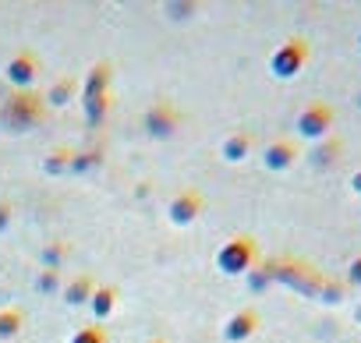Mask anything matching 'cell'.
Instances as JSON below:
<instances>
[{
    "mask_svg": "<svg viewBox=\"0 0 361 343\" xmlns=\"http://www.w3.org/2000/svg\"><path fill=\"white\" fill-rule=\"evenodd\" d=\"M202 213H206V199H202L199 188L177 192V195L170 199V206H166V216H170V223H177V227H192Z\"/></svg>",
    "mask_w": 361,
    "mask_h": 343,
    "instance_id": "6",
    "label": "cell"
},
{
    "mask_svg": "<svg viewBox=\"0 0 361 343\" xmlns=\"http://www.w3.org/2000/svg\"><path fill=\"white\" fill-rule=\"evenodd\" d=\"M347 283H350V287H361V255L347 266Z\"/></svg>",
    "mask_w": 361,
    "mask_h": 343,
    "instance_id": "24",
    "label": "cell"
},
{
    "mask_svg": "<svg viewBox=\"0 0 361 343\" xmlns=\"http://www.w3.org/2000/svg\"><path fill=\"white\" fill-rule=\"evenodd\" d=\"M357 46H361V32H357Z\"/></svg>",
    "mask_w": 361,
    "mask_h": 343,
    "instance_id": "32",
    "label": "cell"
},
{
    "mask_svg": "<svg viewBox=\"0 0 361 343\" xmlns=\"http://www.w3.org/2000/svg\"><path fill=\"white\" fill-rule=\"evenodd\" d=\"M25 325V311L22 308H0V339H15Z\"/></svg>",
    "mask_w": 361,
    "mask_h": 343,
    "instance_id": "17",
    "label": "cell"
},
{
    "mask_svg": "<svg viewBox=\"0 0 361 343\" xmlns=\"http://www.w3.org/2000/svg\"><path fill=\"white\" fill-rule=\"evenodd\" d=\"M252 145H255L252 131H234V135H227V138H224L220 156H224L227 163H245V159L252 156Z\"/></svg>",
    "mask_w": 361,
    "mask_h": 343,
    "instance_id": "13",
    "label": "cell"
},
{
    "mask_svg": "<svg viewBox=\"0 0 361 343\" xmlns=\"http://www.w3.org/2000/svg\"><path fill=\"white\" fill-rule=\"evenodd\" d=\"M255 266H259V244L252 234H234L216 251V269L224 276H248Z\"/></svg>",
    "mask_w": 361,
    "mask_h": 343,
    "instance_id": "2",
    "label": "cell"
},
{
    "mask_svg": "<svg viewBox=\"0 0 361 343\" xmlns=\"http://www.w3.org/2000/svg\"><path fill=\"white\" fill-rule=\"evenodd\" d=\"M11 223V202H0V230H8Z\"/></svg>",
    "mask_w": 361,
    "mask_h": 343,
    "instance_id": "27",
    "label": "cell"
},
{
    "mask_svg": "<svg viewBox=\"0 0 361 343\" xmlns=\"http://www.w3.org/2000/svg\"><path fill=\"white\" fill-rule=\"evenodd\" d=\"M294 159H298V145H294V142H287V138L269 142V145H266V152H262L266 170H290V166H294Z\"/></svg>",
    "mask_w": 361,
    "mask_h": 343,
    "instance_id": "11",
    "label": "cell"
},
{
    "mask_svg": "<svg viewBox=\"0 0 361 343\" xmlns=\"http://www.w3.org/2000/svg\"><path fill=\"white\" fill-rule=\"evenodd\" d=\"M71 343H110V336H106L103 325H82V329L71 336Z\"/></svg>",
    "mask_w": 361,
    "mask_h": 343,
    "instance_id": "20",
    "label": "cell"
},
{
    "mask_svg": "<svg viewBox=\"0 0 361 343\" xmlns=\"http://www.w3.org/2000/svg\"><path fill=\"white\" fill-rule=\"evenodd\" d=\"M82 110H85V120L92 124V127H99L106 117H110V110H114V96L106 92V96H92V99H82Z\"/></svg>",
    "mask_w": 361,
    "mask_h": 343,
    "instance_id": "16",
    "label": "cell"
},
{
    "mask_svg": "<svg viewBox=\"0 0 361 343\" xmlns=\"http://www.w3.org/2000/svg\"><path fill=\"white\" fill-rule=\"evenodd\" d=\"M350 192H354V195H361V166L350 174Z\"/></svg>",
    "mask_w": 361,
    "mask_h": 343,
    "instance_id": "28",
    "label": "cell"
},
{
    "mask_svg": "<svg viewBox=\"0 0 361 343\" xmlns=\"http://www.w3.org/2000/svg\"><path fill=\"white\" fill-rule=\"evenodd\" d=\"M273 283V273H269V266H255L252 273H248V287L252 290H266Z\"/></svg>",
    "mask_w": 361,
    "mask_h": 343,
    "instance_id": "23",
    "label": "cell"
},
{
    "mask_svg": "<svg viewBox=\"0 0 361 343\" xmlns=\"http://www.w3.org/2000/svg\"><path fill=\"white\" fill-rule=\"evenodd\" d=\"M92 294H96V280H92L89 273H75V276L64 283V301H68V308H82V304H89Z\"/></svg>",
    "mask_w": 361,
    "mask_h": 343,
    "instance_id": "12",
    "label": "cell"
},
{
    "mask_svg": "<svg viewBox=\"0 0 361 343\" xmlns=\"http://www.w3.org/2000/svg\"><path fill=\"white\" fill-rule=\"evenodd\" d=\"M354 318H357V322H361V304H357V311H354Z\"/></svg>",
    "mask_w": 361,
    "mask_h": 343,
    "instance_id": "29",
    "label": "cell"
},
{
    "mask_svg": "<svg viewBox=\"0 0 361 343\" xmlns=\"http://www.w3.org/2000/svg\"><path fill=\"white\" fill-rule=\"evenodd\" d=\"M110 78H114V64H110V61H96V64L85 71V82H82V99L106 96V92H110Z\"/></svg>",
    "mask_w": 361,
    "mask_h": 343,
    "instance_id": "10",
    "label": "cell"
},
{
    "mask_svg": "<svg viewBox=\"0 0 361 343\" xmlns=\"http://www.w3.org/2000/svg\"><path fill=\"white\" fill-rule=\"evenodd\" d=\"M294 127H298L301 138H312V142L329 138V131H333V106H329V103H308V106L298 113Z\"/></svg>",
    "mask_w": 361,
    "mask_h": 343,
    "instance_id": "5",
    "label": "cell"
},
{
    "mask_svg": "<svg viewBox=\"0 0 361 343\" xmlns=\"http://www.w3.org/2000/svg\"><path fill=\"white\" fill-rule=\"evenodd\" d=\"M92 166H99V152H75L68 174H85V170H92Z\"/></svg>",
    "mask_w": 361,
    "mask_h": 343,
    "instance_id": "21",
    "label": "cell"
},
{
    "mask_svg": "<svg viewBox=\"0 0 361 343\" xmlns=\"http://www.w3.org/2000/svg\"><path fill=\"white\" fill-rule=\"evenodd\" d=\"M340 152H343L340 138H322V142L315 145V152H312V166H329Z\"/></svg>",
    "mask_w": 361,
    "mask_h": 343,
    "instance_id": "18",
    "label": "cell"
},
{
    "mask_svg": "<svg viewBox=\"0 0 361 343\" xmlns=\"http://www.w3.org/2000/svg\"><path fill=\"white\" fill-rule=\"evenodd\" d=\"M64 255H68V244H64V241H57V244H50V248L43 251V269H61V262H64Z\"/></svg>",
    "mask_w": 361,
    "mask_h": 343,
    "instance_id": "22",
    "label": "cell"
},
{
    "mask_svg": "<svg viewBox=\"0 0 361 343\" xmlns=\"http://www.w3.org/2000/svg\"><path fill=\"white\" fill-rule=\"evenodd\" d=\"M145 343H166V339H145Z\"/></svg>",
    "mask_w": 361,
    "mask_h": 343,
    "instance_id": "30",
    "label": "cell"
},
{
    "mask_svg": "<svg viewBox=\"0 0 361 343\" xmlns=\"http://www.w3.org/2000/svg\"><path fill=\"white\" fill-rule=\"evenodd\" d=\"M166 11H170L173 18H188V15L195 11V4H166Z\"/></svg>",
    "mask_w": 361,
    "mask_h": 343,
    "instance_id": "26",
    "label": "cell"
},
{
    "mask_svg": "<svg viewBox=\"0 0 361 343\" xmlns=\"http://www.w3.org/2000/svg\"><path fill=\"white\" fill-rule=\"evenodd\" d=\"M4 78H8V85H11L15 92H25V89H32V82L39 78V57H36L32 50H18V54L8 61V68H4Z\"/></svg>",
    "mask_w": 361,
    "mask_h": 343,
    "instance_id": "7",
    "label": "cell"
},
{
    "mask_svg": "<svg viewBox=\"0 0 361 343\" xmlns=\"http://www.w3.org/2000/svg\"><path fill=\"white\" fill-rule=\"evenodd\" d=\"M89 308H92V318H96V322H106V318L117 311V287H96Z\"/></svg>",
    "mask_w": 361,
    "mask_h": 343,
    "instance_id": "14",
    "label": "cell"
},
{
    "mask_svg": "<svg viewBox=\"0 0 361 343\" xmlns=\"http://www.w3.org/2000/svg\"><path fill=\"white\" fill-rule=\"evenodd\" d=\"M71 149H57V152H50L47 159H43V170H47V174H68V170H71Z\"/></svg>",
    "mask_w": 361,
    "mask_h": 343,
    "instance_id": "19",
    "label": "cell"
},
{
    "mask_svg": "<svg viewBox=\"0 0 361 343\" xmlns=\"http://www.w3.org/2000/svg\"><path fill=\"white\" fill-rule=\"evenodd\" d=\"M357 106H361V92H357Z\"/></svg>",
    "mask_w": 361,
    "mask_h": 343,
    "instance_id": "31",
    "label": "cell"
},
{
    "mask_svg": "<svg viewBox=\"0 0 361 343\" xmlns=\"http://www.w3.org/2000/svg\"><path fill=\"white\" fill-rule=\"evenodd\" d=\"M57 273H61V269H43V276H39V290H54V287H57Z\"/></svg>",
    "mask_w": 361,
    "mask_h": 343,
    "instance_id": "25",
    "label": "cell"
},
{
    "mask_svg": "<svg viewBox=\"0 0 361 343\" xmlns=\"http://www.w3.org/2000/svg\"><path fill=\"white\" fill-rule=\"evenodd\" d=\"M43 117H47V103H43V96H36L32 89L11 92V96L4 99V106H0V120H4L8 131H29V127H36Z\"/></svg>",
    "mask_w": 361,
    "mask_h": 343,
    "instance_id": "1",
    "label": "cell"
},
{
    "mask_svg": "<svg viewBox=\"0 0 361 343\" xmlns=\"http://www.w3.org/2000/svg\"><path fill=\"white\" fill-rule=\"evenodd\" d=\"M308 57H312L308 39L294 36V39H287V43H280V46L273 50V57H269V71H273V78L287 82V78L301 75V68L308 64Z\"/></svg>",
    "mask_w": 361,
    "mask_h": 343,
    "instance_id": "4",
    "label": "cell"
},
{
    "mask_svg": "<svg viewBox=\"0 0 361 343\" xmlns=\"http://www.w3.org/2000/svg\"><path fill=\"white\" fill-rule=\"evenodd\" d=\"M269 273H273V280L294 287V290L305 294V297H319L322 287H326V276H322L319 269L305 266V262H269Z\"/></svg>",
    "mask_w": 361,
    "mask_h": 343,
    "instance_id": "3",
    "label": "cell"
},
{
    "mask_svg": "<svg viewBox=\"0 0 361 343\" xmlns=\"http://www.w3.org/2000/svg\"><path fill=\"white\" fill-rule=\"evenodd\" d=\"M259 311L255 308H241V311H234L227 322H224V339L227 343H245V339H252L255 332H259Z\"/></svg>",
    "mask_w": 361,
    "mask_h": 343,
    "instance_id": "9",
    "label": "cell"
},
{
    "mask_svg": "<svg viewBox=\"0 0 361 343\" xmlns=\"http://www.w3.org/2000/svg\"><path fill=\"white\" fill-rule=\"evenodd\" d=\"M75 92H78V78H75V75H64V78H57V82L50 85V92H47L43 103H50V106H68V103L75 99Z\"/></svg>",
    "mask_w": 361,
    "mask_h": 343,
    "instance_id": "15",
    "label": "cell"
},
{
    "mask_svg": "<svg viewBox=\"0 0 361 343\" xmlns=\"http://www.w3.org/2000/svg\"><path fill=\"white\" fill-rule=\"evenodd\" d=\"M177 127H180V113H177V106H173L170 99H159V103L149 106V113H145V131H149L152 138H170Z\"/></svg>",
    "mask_w": 361,
    "mask_h": 343,
    "instance_id": "8",
    "label": "cell"
}]
</instances>
